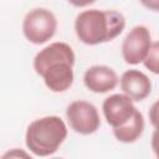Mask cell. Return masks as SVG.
<instances>
[{"mask_svg":"<svg viewBox=\"0 0 159 159\" xmlns=\"http://www.w3.org/2000/svg\"><path fill=\"white\" fill-rule=\"evenodd\" d=\"M125 27V17L116 10L88 9L81 11L75 20L77 39L89 46L104 43L119 36Z\"/></svg>","mask_w":159,"mask_h":159,"instance_id":"obj_2","label":"cell"},{"mask_svg":"<svg viewBox=\"0 0 159 159\" xmlns=\"http://www.w3.org/2000/svg\"><path fill=\"white\" fill-rule=\"evenodd\" d=\"M150 145H152V149H153L157 159H159V130H154V133L152 135Z\"/></svg>","mask_w":159,"mask_h":159,"instance_id":"obj_14","label":"cell"},{"mask_svg":"<svg viewBox=\"0 0 159 159\" xmlns=\"http://www.w3.org/2000/svg\"><path fill=\"white\" fill-rule=\"evenodd\" d=\"M67 138V125L57 116H46L32 120L25 134L27 149L37 157H48L57 152Z\"/></svg>","mask_w":159,"mask_h":159,"instance_id":"obj_3","label":"cell"},{"mask_svg":"<svg viewBox=\"0 0 159 159\" xmlns=\"http://www.w3.org/2000/svg\"><path fill=\"white\" fill-rule=\"evenodd\" d=\"M142 5L153 10V11H159V1L158 0H152V1H142Z\"/></svg>","mask_w":159,"mask_h":159,"instance_id":"obj_15","label":"cell"},{"mask_svg":"<svg viewBox=\"0 0 159 159\" xmlns=\"http://www.w3.org/2000/svg\"><path fill=\"white\" fill-rule=\"evenodd\" d=\"M102 111L106 122L114 128L123 127L137 111L134 102L124 93H114L108 96L102 103Z\"/></svg>","mask_w":159,"mask_h":159,"instance_id":"obj_7","label":"cell"},{"mask_svg":"<svg viewBox=\"0 0 159 159\" xmlns=\"http://www.w3.org/2000/svg\"><path fill=\"white\" fill-rule=\"evenodd\" d=\"M57 30L55 14L45 7L30 10L22 21V32L26 40L34 45H42L51 40Z\"/></svg>","mask_w":159,"mask_h":159,"instance_id":"obj_4","label":"cell"},{"mask_svg":"<svg viewBox=\"0 0 159 159\" xmlns=\"http://www.w3.org/2000/svg\"><path fill=\"white\" fill-rule=\"evenodd\" d=\"M119 78L116 71L106 65H94L86 70L83 83L93 93H107L117 87Z\"/></svg>","mask_w":159,"mask_h":159,"instance_id":"obj_8","label":"cell"},{"mask_svg":"<svg viewBox=\"0 0 159 159\" xmlns=\"http://www.w3.org/2000/svg\"><path fill=\"white\" fill-rule=\"evenodd\" d=\"M148 116L152 125L155 128V130H159V99L150 106Z\"/></svg>","mask_w":159,"mask_h":159,"instance_id":"obj_13","label":"cell"},{"mask_svg":"<svg viewBox=\"0 0 159 159\" xmlns=\"http://www.w3.org/2000/svg\"><path fill=\"white\" fill-rule=\"evenodd\" d=\"M75 61V52L68 43L52 42L36 53L34 70L50 91L62 93L70 89L73 83Z\"/></svg>","mask_w":159,"mask_h":159,"instance_id":"obj_1","label":"cell"},{"mask_svg":"<svg viewBox=\"0 0 159 159\" xmlns=\"http://www.w3.org/2000/svg\"><path fill=\"white\" fill-rule=\"evenodd\" d=\"M120 89L133 102L144 101L152 92V82L149 77L139 70H128L119 78Z\"/></svg>","mask_w":159,"mask_h":159,"instance_id":"obj_9","label":"cell"},{"mask_svg":"<svg viewBox=\"0 0 159 159\" xmlns=\"http://www.w3.org/2000/svg\"><path fill=\"white\" fill-rule=\"evenodd\" d=\"M1 159H34L27 152H25L24 149H20V148H12V149H9L6 150Z\"/></svg>","mask_w":159,"mask_h":159,"instance_id":"obj_12","label":"cell"},{"mask_svg":"<svg viewBox=\"0 0 159 159\" xmlns=\"http://www.w3.org/2000/svg\"><path fill=\"white\" fill-rule=\"evenodd\" d=\"M52 159H63V158H52Z\"/></svg>","mask_w":159,"mask_h":159,"instance_id":"obj_16","label":"cell"},{"mask_svg":"<svg viewBox=\"0 0 159 159\" xmlns=\"http://www.w3.org/2000/svg\"><path fill=\"white\" fill-rule=\"evenodd\" d=\"M67 122L76 133L89 135L101 127V118L96 106L87 101H73L66 108Z\"/></svg>","mask_w":159,"mask_h":159,"instance_id":"obj_5","label":"cell"},{"mask_svg":"<svg viewBox=\"0 0 159 159\" xmlns=\"http://www.w3.org/2000/svg\"><path fill=\"white\" fill-rule=\"evenodd\" d=\"M144 67L154 75H159V41L153 42L147 58L144 60Z\"/></svg>","mask_w":159,"mask_h":159,"instance_id":"obj_11","label":"cell"},{"mask_svg":"<svg viewBox=\"0 0 159 159\" xmlns=\"http://www.w3.org/2000/svg\"><path fill=\"white\" fill-rule=\"evenodd\" d=\"M144 132V117L139 109L135 111L133 117L123 127L114 128L113 135L118 142L129 144L138 140Z\"/></svg>","mask_w":159,"mask_h":159,"instance_id":"obj_10","label":"cell"},{"mask_svg":"<svg viewBox=\"0 0 159 159\" xmlns=\"http://www.w3.org/2000/svg\"><path fill=\"white\" fill-rule=\"evenodd\" d=\"M152 45V35L148 27L144 25L132 27L122 42V56L124 62L128 65L144 62Z\"/></svg>","mask_w":159,"mask_h":159,"instance_id":"obj_6","label":"cell"}]
</instances>
